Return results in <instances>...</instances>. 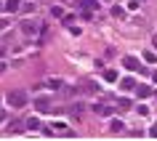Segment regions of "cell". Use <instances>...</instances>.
Masks as SVG:
<instances>
[{
	"mask_svg": "<svg viewBox=\"0 0 157 141\" xmlns=\"http://www.w3.org/2000/svg\"><path fill=\"white\" fill-rule=\"evenodd\" d=\"M45 85H48V88H61V85H64V83H59V80H48V83H45Z\"/></svg>",
	"mask_w": 157,
	"mask_h": 141,
	"instance_id": "17",
	"label": "cell"
},
{
	"mask_svg": "<svg viewBox=\"0 0 157 141\" xmlns=\"http://www.w3.org/2000/svg\"><path fill=\"white\" fill-rule=\"evenodd\" d=\"M83 91H88V93H99V85L93 83V80H85V83H83Z\"/></svg>",
	"mask_w": 157,
	"mask_h": 141,
	"instance_id": "8",
	"label": "cell"
},
{
	"mask_svg": "<svg viewBox=\"0 0 157 141\" xmlns=\"http://www.w3.org/2000/svg\"><path fill=\"white\" fill-rule=\"evenodd\" d=\"M155 45H157V32H155Z\"/></svg>",
	"mask_w": 157,
	"mask_h": 141,
	"instance_id": "23",
	"label": "cell"
},
{
	"mask_svg": "<svg viewBox=\"0 0 157 141\" xmlns=\"http://www.w3.org/2000/svg\"><path fill=\"white\" fill-rule=\"evenodd\" d=\"M93 112H96V115H101V117H109V115H112V107H104V104H96V107H93Z\"/></svg>",
	"mask_w": 157,
	"mask_h": 141,
	"instance_id": "7",
	"label": "cell"
},
{
	"mask_svg": "<svg viewBox=\"0 0 157 141\" xmlns=\"http://www.w3.org/2000/svg\"><path fill=\"white\" fill-rule=\"evenodd\" d=\"M8 24H11V19H6V16L0 19V29H6V27H8Z\"/></svg>",
	"mask_w": 157,
	"mask_h": 141,
	"instance_id": "19",
	"label": "cell"
},
{
	"mask_svg": "<svg viewBox=\"0 0 157 141\" xmlns=\"http://www.w3.org/2000/svg\"><path fill=\"white\" fill-rule=\"evenodd\" d=\"M112 16H115V19H123V16H125V11L120 8V6H115V8H112Z\"/></svg>",
	"mask_w": 157,
	"mask_h": 141,
	"instance_id": "13",
	"label": "cell"
},
{
	"mask_svg": "<svg viewBox=\"0 0 157 141\" xmlns=\"http://www.w3.org/2000/svg\"><path fill=\"white\" fill-rule=\"evenodd\" d=\"M35 107H37V112H48V109H51V99H43V96H40V99L35 101Z\"/></svg>",
	"mask_w": 157,
	"mask_h": 141,
	"instance_id": "4",
	"label": "cell"
},
{
	"mask_svg": "<svg viewBox=\"0 0 157 141\" xmlns=\"http://www.w3.org/2000/svg\"><path fill=\"white\" fill-rule=\"evenodd\" d=\"M6 101H8L11 107H19V109H21V107H27V93H24V91H19V88H16V91H8Z\"/></svg>",
	"mask_w": 157,
	"mask_h": 141,
	"instance_id": "1",
	"label": "cell"
},
{
	"mask_svg": "<svg viewBox=\"0 0 157 141\" xmlns=\"http://www.w3.org/2000/svg\"><path fill=\"white\" fill-rule=\"evenodd\" d=\"M107 3H109V0H107Z\"/></svg>",
	"mask_w": 157,
	"mask_h": 141,
	"instance_id": "25",
	"label": "cell"
},
{
	"mask_svg": "<svg viewBox=\"0 0 157 141\" xmlns=\"http://www.w3.org/2000/svg\"><path fill=\"white\" fill-rule=\"evenodd\" d=\"M51 13H53V16H56V19H59V16H64V11L59 8V6H56V8H51Z\"/></svg>",
	"mask_w": 157,
	"mask_h": 141,
	"instance_id": "18",
	"label": "cell"
},
{
	"mask_svg": "<svg viewBox=\"0 0 157 141\" xmlns=\"http://www.w3.org/2000/svg\"><path fill=\"white\" fill-rule=\"evenodd\" d=\"M0 8H3V0H0Z\"/></svg>",
	"mask_w": 157,
	"mask_h": 141,
	"instance_id": "24",
	"label": "cell"
},
{
	"mask_svg": "<svg viewBox=\"0 0 157 141\" xmlns=\"http://www.w3.org/2000/svg\"><path fill=\"white\" fill-rule=\"evenodd\" d=\"M120 88H123V91H133V88H136V80H133V77H123V80H120Z\"/></svg>",
	"mask_w": 157,
	"mask_h": 141,
	"instance_id": "6",
	"label": "cell"
},
{
	"mask_svg": "<svg viewBox=\"0 0 157 141\" xmlns=\"http://www.w3.org/2000/svg\"><path fill=\"white\" fill-rule=\"evenodd\" d=\"M144 59H147L149 64H157V56H155V53H152V51H147V53H144Z\"/></svg>",
	"mask_w": 157,
	"mask_h": 141,
	"instance_id": "15",
	"label": "cell"
},
{
	"mask_svg": "<svg viewBox=\"0 0 157 141\" xmlns=\"http://www.w3.org/2000/svg\"><path fill=\"white\" fill-rule=\"evenodd\" d=\"M123 128H125V125L120 123V120H112V123H109V131H112V133H123Z\"/></svg>",
	"mask_w": 157,
	"mask_h": 141,
	"instance_id": "10",
	"label": "cell"
},
{
	"mask_svg": "<svg viewBox=\"0 0 157 141\" xmlns=\"http://www.w3.org/2000/svg\"><path fill=\"white\" fill-rule=\"evenodd\" d=\"M21 29H24L27 35H37L40 32V27L35 24V21H21Z\"/></svg>",
	"mask_w": 157,
	"mask_h": 141,
	"instance_id": "3",
	"label": "cell"
},
{
	"mask_svg": "<svg viewBox=\"0 0 157 141\" xmlns=\"http://www.w3.org/2000/svg\"><path fill=\"white\" fill-rule=\"evenodd\" d=\"M27 128H29V131H40V120H37V117H29V120H27Z\"/></svg>",
	"mask_w": 157,
	"mask_h": 141,
	"instance_id": "9",
	"label": "cell"
},
{
	"mask_svg": "<svg viewBox=\"0 0 157 141\" xmlns=\"http://www.w3.org/2000/svg\"><path fill=\"white\" fill-rule=\"evenodd\" d=\"M149 136H152V139H157V123L152 125V128H149Z\"/></svg>",
	"mask_w": 157,
	"mask_h": 141,
	"instance_id": "20",
	"label": "cell"
},
{
	"mask_svg": "<svg viewBox=\"0 0 157 141\" xmlns=\"http://www.w3.org/2000/svg\"><path fill=\"white\" fill-rule=\"evenodd\" d=\"M21 11H24V13H32L35 6H32V3H24V6H21Z\"/></svg>",
	"mask_w": 157,
	"mask_h": 141,
	"instance_id": "16",
	"label": "cell"
},
{
	"mask_svg": "<svg viewBox=\"0 0 157 141\" xmlns=\"http://www.w3.org/2000/svg\"><path fill=\"white\" fill-rule=\"evenodd\" d=\"M0 72H6V61H0Z\"/></svg>",
	"mask_w": 157,
	"mask_h": 141,
	"instance_id": "22",
	"label": "cell"
},
{
	"mask_svg": "<svg viewBox=\"0 0 157 141\" xmlns=\"http://www.w3.org/2000/svg\"><path fill=\"white\" fill-rule=\"evenodd\" d=\"M104 80H107V83H115V80H117V72H115V69H107V72H104Z\"/></svg>",
	"mask_w": 157,
	"mask_h": 141,
	"instance_id": "12",
	"label": "cell"
},
{
	"mask_svg": "<svg viewBox=\"0 0 157 141\" xmlns=\"http://www.w3.org/2000/svg\"><path fill=\"white\" fill-rule=\"evenodd\" d=\"M0 123H6V109H0Z\"/></svg>",
	"mask_w": 157,
	"mask_h": 141,
	"instance_id": "21",
	"label": "cell"
},
{
	"mask_svg": "<svg viewBox=\"0 0 157 141\" xmlns=\"http://www.w3.org/2000/svg\"><path fill=\"white\" fill-rule=\"evenodd\" d=\"M123 64H125V69H131V72H144V67H141V61L136 56H125Z\"/></svg>",
	"mask_w": 157,
	"mask_h": 141,
	"instance_id": "2",
	"label": "cell"
},
{
	"mask_svg": "<svg viewBox=\"0 0 157 141\" xmlns=\"http://www.w3.org/2000/svg\"><path fill=\"white\" fill-rule=\"evenodd\" d=\"M133 91H136V96H139V99H147L149 93H152V88H149V85H136Z\"/></svg>",
	"mask_w": 157,
	"mask_h": 141,
	"instance_id": "5",
	"label": "cell"
},
{
	"mask_svg": "<svg viewBox=\"0 0 157 141\" xmlns=\"http://www.w3.org/2000/svg\"><path fill=\"white\" fill-rule=\"evenodd\" d=\"M96 6H99L96 0H83V8H88V11H93V8H96Z\"/></svg>",
	"mask_w": 157,
	"mask_h": 141,
	"instance_id": "14",
	"label": "cell"
},
{
	"mask_svg": "<svg viewBox=\"0 0 157 141\" xmlns=\"http://www.w3.org/2000/svg\"><path fill=\"white\" fill-rule=\"evenodd\" d=\"M6 11L16 13V11H19V0H6Z\"/></svg>",
	"mask_w": 157,
	"mask_h": 141,
	"instance_id": "11",
	"label": "cell"
}]
</instances>
